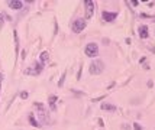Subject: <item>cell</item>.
Here are the masks:
<instances>
[{
	"label": "cell",
	"instance_id": "1",
	"mask_svg": "<svg viewBox=\"0 0 155 130\" xmlns=\"http://www.w3.org/2000/svg\"><path fill=\"white\" fill-rule=\"evenodd\" d=\"M33 106H35V108H36V113H38L39 122H42L44 124H48L49 123V114H48V110L45 108V106H44L42 103H35Z\"/></svg>",
	"mask_w": 155,
	"mask_h": 130
},
{
	"label": "cell",
	"instance_id": "2",
	"mask_svg": "<svg viewBox=\"0 0 155 130\" xmlns=\"http://www.w3.org/2000/svg\"><path fill=\"white\" fill-rule=\"evenodd\" d=\"M103 69H105V64H103V61L102 59H96V61H93L89 66V72L91 75H99V74L103 72Z\"/></svg>",
	"mask_w": 155,
	"mask_h": 130
},
{
	"label": "cell",
	"instance_id": "3",
	"mask_svg": "<svg viewBox=\"0 0 155 130\" xmlns=\"http://www.w3.org/2000/svg\"><path fill=\"white\" fill-rule=\"evenodd\" d=\"M84 52H86V55L90 58H94L99 55V46L97 43H94V42H91V43H87L86 45V49H84Z\"/></svg>",
	"mask_w": 155,
	"mask_h": 130
},
{
	"label": "cell",
	"instance_id": "4",
	"mask_svg": "<svg viewBox=\"0 0 155 130\" xmlns=\"http://www.w3.org/2000/svg\"><path fill=\"white\" fill-rule=\"evenodd\" d=\"M86 29V19L83 17H78L73 22V32L74 33H80Z\"/></svg>",
	"mask_w": 155,
	"mask_h": 130
},
{
	"label": "cell",
	"instance_id": "5",
	"mask_svg": "<svg viewBox=\"0 0 155 130\" xmlns=\"http://www.w3.org/2000/svg\"><path fill=\"white\" fill-rule=\"evenodd\" d=\"M94 1L93 0H86L84 1V9H86V19L89 20L93 17V13H94Z\"/></svg>",
	"mask_w": 155,
	"mask_h": 130
},
{
	"label": "cell",
	"instance_id": "6",
	"mask_svg": "<svg viewBox=\"0 0 155 130\" xmlns=\"http://www.w3.org/2000/svg\"><path fill=\"white\" fill-rule=\"evenodd\" d=\"M102 16H103V20H105V22H113L114 19H116V17H117V13H116V12H106V10H105V12H103V13H102Z\"/></svg>",
	"mask_w": 155,
	"mask_h": 130
},
{
	"label": "cell",
	"instance_id": "7",
	"mask_svg": "<svg viewBox=\"0 0 155 130\" xmlns=\"http://www.w3.org/2000/svg\"><path fill=\"white\" fill-rule=\"evenodd\" d=\"M8 6L10 9H15V10H20V9L23 7V3L20 0H9Z\"/></svg>",
	"mask_w": 155,
	"mask_h": 130
},
{
	"label": "cell",
	"instance_id": "8",
	"mask_svg": "<svg viewBox=\"0 0 155 130\" xmlns=\"http://www.w3.org/2000/svg\"><path fill=\"white\" fill-rule=\"evenodd\" d=\"M138 32H139V38H141V39H147L148 36H149V31H148V26H145V25L139 26Z\"/></svg>",
	"mask_w": 155,
	"mask_h": 130
},
{
	"label": "cell",
	"instance_id": "9",
	"mask_svg": "<svg viewBox=\"0 0 155 130\" xmlns=\"http://www.w3.org/2000/svg\"><path fill=\"white\" fill-rule=\"evenodd\" d=\"M48 101H49V108H51L52 111H55V110H57V101H58V97H57V96H49Z\"/></svg>",
	"mask_w": 155,
	"mask_h": 130
},
{
	"label": "cell",
	"instance_id": "10",
	"mask_svg": "<svg viewBox=\"0 0 155 130\" xmlns=\"http://www.w3.org/2000/svg\"><path fill=\"white\" fill-rule=\"evenodd\" d=\"M48 59H49V54L47 52V51H44V52L41 54V57H39V64L44 65L47 61H48Z\"/></svg>",
	"mask_w": 155,
	"mask_h": 130
},
{
	"label": "cell",
	"instance_id": "11",
	"mask_svg": "<svg viewBox=\"0 0 155 130\" xmlns=\"http://www.w3.org/2000/svg\"><path fill=\"white\" fill-rule=\"evenodd\" d=\"M42 68H44V65L39 64V62H36L35 64V68H32V71H33V75H39L42 71Z\"/></svg>",
	"mask_w": 155,
	"mask_h": 130
},
{
	"label": "cell",
	"instance_id": "12",
	"mask_svg": "<svg viewBox=\"0 0 155 130\" xmlns=\"http://www.w3.org/2000/svg\"><path fill=\"white\" fill-rule=\"evenodd\" d=\"M102 110H106V111H114L116 107L113 104H109V103H103L102 104Z\"/></svg>",
	"mask_w": 155,
	"mask_h": 130
},
{
	"label": "cell",
	"instance_id": "13",
	"mask_svg": "<svg viewBox=\"0 0 155 130\" xmlns=\"http://www.w3.org/2000/svg\"><path fill=\"white\" fill-rule=\"evenodd\" d=\"M29 123H31V124H32L33 127H39V126H41V124H39V123L36 122V119H35V116H33L32 113L29 114Z\"/></svg>",
	"mask_w": 155,
	"mask_h": 130
},
{
	"label": "cell",
	"instance_id": "14",
	"mask_svg": "<svg viewBox=\"0 0 155 130\" xmlns=\"http://www.w3.org/2000/svg\"><path fill=\"white\" fill-rule=\"evenodd\" d=\"M65 75H67V72H62L61 78H59V81H58V87H62V85H64V81H65Z\"/></svg>",
	"mask_w": 155,
	"mask_h": 130
},
{
	"label": "cell",
	"instance_id": "15",
	"mask_svg": "<svg viewBox=\"0 0 155 130\" xmlns=\"http://www.w3.org/2000/svg\"><path fill=\"white\" fill-rule=\"evenodd\" d=\"M133 130H145V129H144L139 123H135V124H133Z\"/></svg>",
	"mask_w": 155,
	"mask_h": 130
},
{
	"label": "cell",
	"instance_id": "16",
	"mask_svg": "<svg viewBox=\"0 0 155 130\" xmlns=\"http://www.w3.org/2000/svg\"><path fill=\"white\" fill-rule=\"evenodd\" d=\"M3 25H5V16H3V13H0V29L3 28Z\"/></svg>",
	"mask_w": 155,
	"mask_h": 130
},
{
	"label": "cell",
	"instance_id": "17",
	"mask_svg": "<svg viewBox=\"0 0 155 130\" xmlns=\"http://www.w3.org/2000/svg\"><path fill=\"white\" fill-rule=\"evenodd\" d=\"M28 96H29V94H28V91H22V93H20V98H23V100H26Z\"/></svg>",
	"mask_w": 155,
	"mask_h": 130
},
{
	"label": "cell",
	"instance_id": "18",
	"mask_svg": "<svg viewBox=\"0 0 155 130\" xmlns=\"http://www.w3.org/2000/svg\"><path fill=\"white\" fill-rule=\"evenodd\" d=\"M128 3H129V4H133V6H138L139 1H128Z\"/></svg>",
	"mask_w": 155,
	"mask_h": 130
},
{
	"label": "cell",
	"instance_id": "19",
	"mask_svg": "<svg viewBox=\"0 0 155 130\" xmlns=\"http://www.w3.org/2000/svg\"><path fill=\"white\" fill-rule=\"evenodd\" d=\"M3 78H5V75H3V74H2V72H0V82H2V81H3Z\"/></svg>",
	"mask_w": 155,
	"mask_h": 130
},
{
	"label": "cell",
	"instance_id": "20",
	"mask_svg": "<svg viewBox=\"0 0 155 130\" xmlns=\"http://www.w3.org/2000/svg\"><path fill=\"white\" fill-rule=\"evenodd\" d=\"M0 91H2V82H0Z\"/></svg>",
	"mask_w": 155,
	"mask_h": 130
}]
</instances>
